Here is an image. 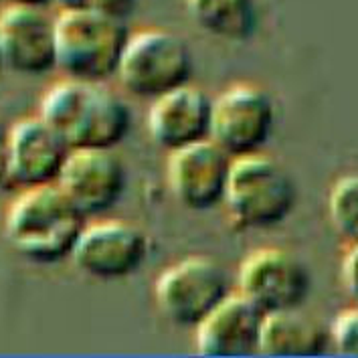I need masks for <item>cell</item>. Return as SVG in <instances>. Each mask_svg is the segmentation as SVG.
Returning <instances> with one entry per match:
<instances>
[{
    "label": "cell",
    "mask_w": 358,
    "mask_h": 358,
    "mask_svg": "<svg viewBox=\"0 0 358 358\" xmlns=\"http://www.w3.org/2000/svg\"><path fill=\"white\" fill-rule=\"evenodd\" d=\"M213 97L201 87L182 85L152 99L148 130L152 140L174 152L210 138Z\"/></svg>",
    "instance_id": "cell-15"
},
{
    "label": "cell",
    "mask_w": 358,
    "mask_h": 358,
    "mask_svg": "<svg viewBox=\"0 0 358 358\" xmlns=\"http://www.w3.org/2000/svg\"><path fill=\"white\" fill-rule=\"evenodd\" d=\"M273 128V99L257 85L239 83L213 99L210 140L231 158L264 150Z\"/></svg>",
    "instance_id": "cell-6"
},
{
    "label": "cell",
    "mask_w": 358,
    "mask_h": 358,
    "mask_svg": "<svg viewBox=\"0 0 358 358\" xmlns=\"http://www.w3.org/2000/svg\"><path fill=\"white\" fill-rule=\"evenodd\" d=\"M85 217L57 185L22 189L4 215V239L22 259L53 265L69 259Z\"/></svg>",
    "instance_id": "cell-2"
},
{
    "label": "cell",
    "mask_w": 358,
    "mask_h": 358,
    "mask_svg": "<svg viewBox=\"0 0 358 358\" xmlns=\"http://www.w3.org/2000/svg\"><path fill=\"white\" fill-rule=\"evenodd\" d=\"M192 22L207 35L223 41H247L257 31L255 0H187Z\"/></svg>",
    "instance_id": "cell-17"
},
{
    "label": "cell",
    "mask_w": 358,
    "mask_h": 358,
    "mask_svg": "<svg viewBox=\"0 0 358 358\" xmlns=\"http://www.w3.org/2000/svg\"><path fill=\"white\" fill-rule=\"evenodd\" d=\"M340 280H342V285L344 289L357 298L358 294V247L352 245L344 259H342V265H340Z\"/></svg>",
    "instance_id": "cell-21"
},
{
    "label": "cell",
    "mask_w": 358,
    "mask_h": 358,
    "mask_svg": "<svg viewBox=\"0 0 358 358\" xmlns=\"http://www.w3.org/2000/svg\"><path fill=\"white\" fill-rule=\"evenodd\" d=\"M2 2L4 4H20V6H41V8L53 4V0H2Z\"/></svg>",
    "instance_id": "cell-23"
},
{
    "label": "cell",
    "mask_w": 358,
    "mask_h": 358,
    "mask_svg": "<svg viewBox=\"0 0 358 358\" xmlns=\"http://www.w3.org/2000/svg\"><path fill=\"white\" fill-rule=\"evenodd\" d=\"M2 69H4V67H2V61H0V71H2Z\"/></svg>",
    "instance_id": "cell-24"
},
{
    "label": "cell",
    "mask_w": 358,
    "mask_h": 358,
    "mask_svg": "<svg viewBox=\"0 0 358 358\" xmlns=\"http://www.w3.org/2000/svg\"><path fill=\"white\" fill-rule=\"evenodd\" d=\"M312 289V275L303 262L287 249H255L239 267V294L264 314L302 308Z\"/></svg>",
    "instance_id": "cell-8"
},
{
    "label": "cell",
    "mask_w": 358,
    "mask_h": 358,
    "mask_svg": "<svg viewBox=\"0 0 358 358\" xmlns=\"http://www.w3.org/2000/svg\"><path fill=\"white\" fill-rule=\"evenodd\" d=\"M61 10H87L101 13L113 19L128 20L136 10L138 0H53Z\"/></svg>",
    "instance_id": "cell-20"
},
{
    "label": "cell",
    "mask_w": 358,
    "mask_h": 358,
    "mask_svg": "<svg viewBox=\"0 0 358 358\" xmlns=\"http://www.w3.org/2000/svg\"><path fill=\"white\" fill-rule=\"evenodd\" d=\"M126 182L128 172L115 150L83 148L69 152L55 185L87 219L110 210L122 199Z\"/></svg>",
    "instance_id": "cell-10"
},
{
    "label": "cell",
    "mask_w": 358,
    "mask_h": 358,
    "mask_svg": "<svg viewBox=\"0 0 358 358\" xmlns=\"http://www.w3.org/2000/svg\"><path fill=\"white\" fill-rule=\"evenodd\" d=\"M330 344L344 357L358 355V312L357 308L344 310L332 320L328 328Z\"/></svg>",
    "instance_id": "cell-19"
},
{
    "label": "cell",
    "mask_w": 358,
    "mask_h": 358,
    "mask_svg": "<svg viewBox=\"0 0 358 358\" xmlns=\"http://www.w3.org/2000/svg\"><path fill=\"white\" fill-rule=\"evenodd\" d=\"M0 61L19 76L55 69V19L41 6L6 4L0 10Z\"/></svg>",
    "instance_id": "cell-11"
},
{
    "label": "cell",
    "mask_w": 358,
    "mask_h": 358,
    "mask_svg": "<svg viewBox=\"0 0 358 358\" xmlns=\"http://www.w3.org/2000/svg\"><path fill=\"white\" fill-rule=\"evenodd\" d=\"M130 35L128 20L61 10L55 17V69L67 79L106 83L117 76Z\"/></svg>",
    "instance_id": "cell-3"
},
{
    "label": "cell",
    "mask_w": 358,
    "mask_h": 358,
    "mask_svg": "<svg viewBox=\"0 0 358 358\" xmlns=\"http://www.w3.org/2000/svg\"><path fill=\"white\" fill-rule=\"evenodd\" d=\"M194 59L185 38L164 29H148L130 35L117 77L136 97L156 99L190 83Z\"/></svg>",
    "instance_id": "cell-5"
},
{
    "label": "cell",
    "mask_w": 358,
    "mask_h": 358,
    "mask_svg": "<svg viewBox=\"0 0 358 358\" xmlns=\"http://www.w3.org/2000/svg\"><path fill=\"white\" fill-rule=\"evenodd\" d=\"M148 251L150 241L140 227L110 219L83 225L71 259L81 273L94 280L113 282L136 273L146 262Z\"/></svg>",
    "instance_id": "cell-9"
},
{
    "label": "cell",
    "mask_w": 358,
    "mask_h": 358,
    "mask_svg": "<svg viewBox=\"0 0 358 358\" xmlns=\"http://www.w3.org/2000/svg\"><path fill=\"white\" fill-rule=\"evenodd\" d=\"M154 289L164 318L180 328H196L231 294L225 269L201 255L170 265L156 280Z\"/></svg>",
    "instance_id": "cell-7"
},
{
    "label": "cell",
    "mask_w": 358,
    "mask_h": 358,
    "mask_svg": "<svg viewBox=\"0 0 358 358\" xmlns=\"http://www.w3.org/2000/svg\"><path fill=\"white\" fill-rule=\"evenodd\" d=\"M233 158L210 138L170 152L169 185L174 199L190 210L223 205Z\"/></svg>",
    "instance_id": "cell-12"
},
{
    "label": "cell",
    "mask_w": 358,
    "mask_h": 358,
    "mask_svg": "<svg viewBox=\"0 0 358 358\" xmlns=\"http://www.w3.org/2000/svg\"><path fill=\"white\" fill-rule=\"evenodd\" d=\"M71 148L41 117H24L10 126L8 182L20 189L55 185Z\"/></svg>",
    "instance_id": "cell-14"
},
{
    "label": "cell",
    "mask_w": 358,
    "mask_h": 358,
    "mask_svg": "<svg viewBox=\"0 0 358 358\" xmlns=\"http://www.w3.org/2000/svg\"><path fill=\"white\" fill-rule=\"evenodd\" d=\"M264 318V312L243 294H229L194 328L199 355L207 358L259 355Z\"/></svg>",
    "instance_id": "cell-13"
},
{
    "label": "cell",
    "mask_w": 358,
    "mask_h": 358,
    "mask_svg": "<svg viewBox=\"0 0 358 358\" xmlns=\"http://www.w3.org/2000/svg\"><path fill=\"white\" fill-rule=\"evenodd\" d=\"M38 117L51 126L71 150H115L132 130L128 103L106 83L65 79L43 95Z\"/></svg>",
    "instance_id": "cell-1"
},
{
    "label": "cell",
    "mask_w": 358,
    "mask_h": 358,
    "mask_svg": "<svg viewBox=\"0 0 358 358\" xmlns=\"http://www.w3.org/2000/svg\"><path fill=\"white\" fill-rule=\"evenodd\" d=\"M330 346L328 328L302 308L265 314L259 355L264 357H320Z\"/></svg>",
    "instance_id": "cell-16"
},
{
    "label": "cell",
    "mask_w": 358,
    "mask_h": 358,
    "mask_svg": "<svg viewBox=\"0 0 358 358\" xmlns=\"http://www.w3.org/2000/svg\"><path fill=\"white\" fill-rule=\"evenodd\" d=\"M328 213L334 229L342 237L358 239V178L357 174H346L334 182L328 199Z\"/></svg>",
    "instance_id": "cell-18"
},
{
    "label": "cell",
    "mask_w": 358,
    "mask_h": 358,
    "mask_svg": "<svg viewBox=\"0 0 358 358\" xmlns=\"http://www.w3.org/2000/svg\"><path fill=\"white\" fill-rule=\"evenodd\" d=\"M296 201V182L278 160L262 152L233 158L223 205L237 229L264 231L282 225Z\"/></svg>",
    "instance_id": "cell-4"
},
{
    "label": "cell",
    "mask_w": 358,
    "mask_h": 358,
    "mask_svg": "<svg viewBox=\"0 0 358 358\" xmlns=\"http://www.w3.org/2000/svg\"><path fill=\"white\" fill-rule=\"evenodd\" d=\"M8 156H10V126L0 117V187L8 182Z\"/></svg>",
    "instance_id": "cell-22"
}]
</instances>
